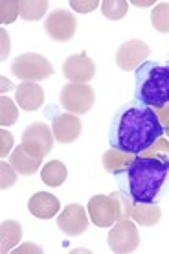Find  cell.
<instances>
[{
  "instance_id": "cell-19",
  "label": "cell",
  "mask_w": 169,
  "mask_h": 254,
  "mask_svg": "<svg viewBox=\"0 0 169 254\" xmlns=\"http://www.w3.org/2000/svg\"><path fill=\"white\" fill-rule=\"evenodd\" d=\"M22 236V227H20L17 221H4L2 227H0V251L2 253H7L11 251L13 245H17Z\"/></svg>"
},
{
  "instance_id": "cell-24",
  "label": "cell",
  "mask_w": 169,
  "mask_h": 254,
  "mask_svg": "<svg viewBox=\"0 0 169 254\" xmlns=\"http://www.w3.org/2000/svg\"><path fill=\"white\" fill-rule=\"evenodd\" d=\"M0 13H2V24H9V22H13L15 20V17L20 13V2H13V0H9V2H2L0 4Z\"/></svg>"
},
{
  "instance_id": "cell-25",
  "label": "cell",
  "mask_w": 169,
  "mask_h": 254,
  "mask_svg": "<svg viewBox=\"0 0 169 254\" xmlns=\"http://www.w3.org/2000/svg\"><path fill=\"white\" fill-rule=\"evenodd\" d=\"M119 151H116V149H113V151H111V149H109V151L105 153V157H103V166H105V170L109 173H114L116 172V170H118L119 168V162H123V155H125V153H123V155H118Z\"/></svg>"
},
{
  "instance_id": "cell-27",
  "label": "cell",
  "mask_w": 169,
  "mask_h": 254,
  "mask_svg": "<svg viewBox=\"0 0 169 254\" xmlns=\"http://www.w3.org/2000/svg\"><path fill=\"white\" fill-rule=\"evenodd\" d=\"M70 6L79 13H90L92 9H96L98 6H101V4L98 2V0H92V2H77V0H72V2H70Z\"/></svg>"
},
{
  "instance_id": "cell-15",
  "label": "cell",
  "mask_w": 169,
  "mask_h": 254,
  "mask_svg": "<svg viewBox=\"0 0 169 254\" xmlns=\"http://www.w3.org/2000/svg\"><path fill=\"white\" fill-rule=\"evenodd\" d=\"M15 100L22 111H37L44 102V90L39 83L24 81L15 89Z\"/></svg>"
},
{
  "instance_id": "cell-23",
  "label": "cell",
  "mask_w": 169,
  "mask_h": 254,
  "mask_svg": "<svg viewBox=\"0 0 169 254\" xmlns=\"http://www.w3.org/2000/svg\"><path fill=\"white\" fill-rule=\"evenodd\" d=\"M19 118V113H17V107H15V103L6 98V96H2L0 98V124L6 127V126H11L15 124Z\"/></svg>"
},
{
  "instance_id": "cell-10",
  "label": "cell",
  "mask_w": 169,
  "mask_h": 254,
  "mask_svg": "<svg viewBox=\"0 0 169 254\" xmlns=\"http://www.w3.org/2000/svg\"><path fill=\"white\" fill-rule=\"evenodd\" d=\"M87 212L96 227L111 229L116 223V204L111 195H94L88 201Z\"/></svg>"
},
{
  "instance_id": "cell-6",
  "label": "cell",
  "mask_w": 169,
  "mask_h": 254,
  "mask_svg": "<svg viewBox=\"0 0 169 254\" xmlns=\"http://www.w3.org/2000/svg\"><path fill=\"white\" fill-rule=\"evenodd\" d=\"M140 245V234L136 225L129 219H118L109 232V247L113 253L129 254L134 253Z\"/></svg>"
},
{
  "instance_id": "cell-2",
  "label": "cell",
  "mask_w": 169,
  "mask_h": 254,
  "mask_svg": "<svg viewBox=\"0 0 169 254\" xmlns=\"http://www.w3.org/2000/svg\"><path fill=\"white\" fill-rule=\"evenodd\" d=\"M169 173V160L136 157L113 173L118 186L132 203L157 204Z\"/></svg>"
},
{
  "instance_id": "cell-22",
  "label": "cell",
  "mask_w": 169,
  "mask_h": 254,
  "mask_svg": "<svg viewBox=\"0 0 169 254\" xmlns=\"http://www.w3.org/2000/svg\"><path fill=\"white\" fill-rule=\"evenodd\" d=\"M48 9V2L39 0V2H20V15L26 20H39Z\"/></svg>"
},
{
  "instance_id": "cell-9",
  "label": "cell",
  "mask_w": 169,
  "mask_h": 254,
  "mask_svg": "<svg viewBox=\"0 0 169 254\" xmlns=\"http://www.w3.org/2000/svg\"><path fill=\"white\" fill-rule=\"evenodd\" d=\"M149 54V46L145 45L144 41L132 39V41H127L118 48V52H116V64L121 70H136L140 64L145 63Z\"/></svg>"
},
{
  "instance_id": "cell-26",
  "label": "cell",
  "mask_w": 169,
  "mask_h": 254,
  "mask_svg": "<svg viewBox=\"0 0 169 254\" xmlns=\"http://www.w3.org/2000/svg\"><path fill=\"white\" fill-rule=\"evenodd\" d=\"M0 170H2V181H0V188L2 190H6V188H11L13 183H15V170H13L11 164H6V162H2L0 164Z\"/></svg>"
},
{
  "instance_id": "cell-13",
  "label": "cell",
  "mask_w": 169,
  "mask_h": 254,
  "mask_svg": "<svg viewBox=\"0 0 169 254\" xmlns=\"http://www.w3.org/2000/svg\"><path fill=\"white\" fill-rule=\"evenodd\" d=\"M83 126L77 115L66 113V115H59L52 122V133L54 138L61 144H72L81 136Z\"/></svg>"
},
{
  "instance_id": "cell-1",
  "label": "cell",
  "mask_w": 169,
  "mask_h": 254,
  "mask_svg": "<svg viewBox=\"0 0 169 254\" xmlns=\"http://www.w3.org/2000/svg\"><path fill=\"white\" fill-rule=\"evenodd\" d=\"M164 126L155 109L131 100L114 113L109 126V142L116 151L140 155L162 138Z\"/></svg>"
},
{
  "instance_id": "cell-32",
  "label": "cell",
  "mask_w": 169,
  "mask_h": 254,
  "mask_svg": "<svg viewBox=\"0 0 169 254\" xmlns=\"http://www.w3.org/2000/svg\"><path fill=\"white\" fill-rule=\"evenodd\" d=\"M132 4H134V6H142V7H147V6H153L155 7V2H132Z\"/></svg>"
},
{
  "instance_id": "cell-33",
  "label": "cell",
  "mask_w": 169,
  "mask_h": 254,
  "mask_svg": "<svg viewBox=\"0 0 169 254\" xmlns=\"http://www.w3.org/2000/svg\"><path fill=\"white\" fill-rule=\"evenodd\" d=\"M164 131L169 134V120H166V124H164Z\"/></svg>"
},
{
  "instance_id": "cell-3",
  "label": "cell",
  "mask_w": 169,
  "mask_h": 254,
  "mask_svg": "<svg viewBox=\"0 0 169 254\" xmlns=\"http://www.w3.org/2000/svg\"><path fill=\"white\" fill-rule=\"evenodd\" d=\"M134 100L155 109L169 105V59H149L134 70Z\"/></svg>"
},
{
  "instance_id": "cell-30",
  "label": "cell",
  "mask_w": 169,
  "mask_h": 254,
  "mask_svg": "<svg viewBox=\"0 0 169 254\" xmlns=\"http://www.w3.org/2000/svg\"><path fill=\"white\" fill-rule=\"evenodd\" d=\"M13 253H43V249L33 245V243H24V247L13 249Z\"/></svg>"
},
{
  "instance_id": "cell-16",
  "label": "cell",
  "mask_w": 169,
  "mask_h": 254,
  "mask_svg": "<svg viewBox=\"0 0 169 254\" xmlns=\"http://www.w3.org/2000/svg\"><path fill=\"white\" fill-rule=\"evenodd\" d=\"M22 142H30L35 144L44 151V155H48L54 147V133L48 126L44 124H32L26 127V131L22 133Z\"/></svg>"
},
{
  "instance_id": "cell-28",
  "label": "cell",
  "mask_w": 169,
  "mask_h": 254,
  "mask_svg": "<svg viewBox=\"0 0 169 254\" xmlns=\"http://www.w3.org/2000/svg\"><path fill=\"white\" fill-rule=\"evenodd\" d=\"M0 136H2V149H0V155H2V157H7V153H9V149H11V146H13V134L2 129V131H0Z\"/></svg>"
},
{
  "instance_id": "cell-12",
  "label": "cell",
  "mask_w": 169,
  "mask_h": 254,
  "mask_svg": "<svg viewBox=\"0 0 169 254\" xmlns=\"http://www.w3.org/2000/svg\"><path fill=\"white\" fill-rule=\"evenodd\" d=\"M57 227L66 236H81L88 229L87 210L83 208L81 204H68L57 216Z\"/></svg>"
},
{
  "instance_id": "cell-29",
  "label": "cell",
  "mask_w": 169,
  "mask_h": 254,
  "mask_svg": "<svg viewBox=\"0 0 169 254\" xmlns=\"http://www.w3.org/2000/svg\"><path fill=\"white\" fill-rule=\"evenodd\" d=\"M0 35H2V56L0 58L6 59V56L9 54V35L6 33V30H2Z\"/></svg>"
},
{
  "instance_id": "cell-14",
  "label": "cell",
  "mask_w": 169,
  "mask_h": 254,
  "mask_svg": "<svg viewBox=\"0 0 169 254\" xmlns=\"http://www.w3.org/2000/svg\"><path fill=\"white\" fill-rule=\"evenodd\" d=\"M61 208V203L56 195H52L48 191H37L30 197L28 201V210L30 214L39 219H52L57 216V212Z\"/></svg>"
},
{
  "instance_id": "cell-18",
  "label": "cell",
  "mask_w": 169,
  "mask_h": 254,
  "mask_svg": "<svg viewBox=\"0 0 169 254\" xmlns=\"http://www.w3.org/2000/svg\"><path fill=\"white\" fill-rule=\"evenodd\" d=\"M66 177H68V170L61 160H52L48 164H44L43 172H41V179L44 185L54 186V188L63 185Z\"/></svg>"
},
{
  "instance_id": "cell-31",
  "label": "cell",
  "mask_w": 169,
  "mask_h": 254,
  "mask_svg": "<svg viewBox=\"0 0 169 254\" xmlns=\"http://www.w3.org/2000/svg\"><path fill=\"white\" fill-rule=\"evenodd\" d=\"M9 89H13V83L9 79H6V77H2V92H6Z\"/></svg>"
},
{
  "instance_id": "cell-7",
  "label": "cell",
  "mask_w": 169,
  "mask_h": 254,
  "mask_svg": "<svg viewBox=\"0 0 169 254\" xmlns=\"http://www.w3.org/2000/svg\"><path fill=\"white\" fill-rule=\"evenodd\" d=\"M46 157L44 151L35 144H30V142H22L15 151L9 155V164L13 166V170L24 177H30L37 172L41 164H43V159Z\"/></svg>"
},
{
  "instance_id": "cell-17",
  "label": "cell",
  "mask_w": 169,
  "mask_h": 254,
  "mask_svg": "<svg viewBox=\"0 0 169 254\" xmlns=\"http://www.w3.org/2000/svg\"><path fill=\"white\" fill-rule=\"evenodd\" d=\"M129 217H132L140 225H155L160 221V208L157 204H131L129 206Z\"/></svg>"
},
{
  "instance_id": "cell-21",
  "label": "cell",
  "mask_w": 169,
  "mask_h": 254,
  "mask_svg": "<svg viewBox=\"0 0 169 254\" xmlns=\"http://www.w3.org/2000/svg\"><path fill=\"white\" fill-rule=\"evenodd\" d=\"M127 9H129L127 0H105V2H101V11L107 19L111 20H118L121 17H125Z\"/></svg>"
},
{
  "instance_id": "cell-11",
  "label": "cell",
  "mask_w": 169,
  "mask_h": 254,
  "mask_svg": "<svg viewBox=\"0 0 169 254\" xmlns=\"http://www.w3.org/2000/svg\"><path fill=\"white\" fill-rule=\"evenodd\" d=\"M63 74L70 83H88L96 76V64L85 54H74L63 63Z\"/></svg>"
},
{
  "instance_id": "cell-8",
  "label": "cell",
  "mask_w": 169,
  "mask_h": 254,
  "mask_svg": "<svg viewBox=\"0 0 169 254\" xmlns=\"http://www.w3.org/2000/svg\"><path fill=\"white\" fill-rule=\"evenodd\" d=\"M75 24L77 22H75L74 13L66 11V9H54L44 20V30L54 41L66 43L74 37Z\"/></svg>"
},
{
  "instance_id": "cell-20",
  "label": "cell",
  "mask_w": 169,
  "mask_h": 254,
  "mask_svg": "<svg viewBox=\"0 0 169 254\" xmlns=\"http://www.w3.org/2000/svg\"><path fill=\"white\" fill-rule=\"evenodd\" d=\"M153 28L160 33H169V2H160L151 9Z\"/></svg>"
},
{
  "instance_id": "cell-5",
  "label": "cell",
  "mask_w": 169,
  "mask_h": 254,
  "mask_svg": "<svg viewBox=\"0 0 169 254\" xmlns=\"http://www.w3.org/2000/svg\"><path fill=\"white\" fill-rule=\"evenodd\" d=\"M61 105L66 113L72 115H85L94 105V89L87 83H66L61 89Z\"/></svg>"
},
{
  "instance_id": "cell-4",
  "label": "cell",
  "mask_w": 169,
  "mask_h": 254,
  "mask_svg": "<svg viewBox=\"0 0 169 254\" xmlns=\"http://www.w3.org/2000/svg\"><path fill=\"white\" fill-rule=\"evenodd\" d=\"M11 72L13 76H17L22 81L37 83L41 79L50 77L54 74V66L44 56L30 52V54H22L13 61Z\"/></svg>"
}]
</instances>
